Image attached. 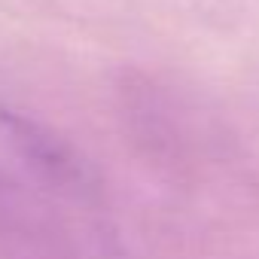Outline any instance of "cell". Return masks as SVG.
Returning <instances> with one entry per match:
<instances>
[{
	"label": "cell",
	"instance_id": "1",
	"mask_svg": "<svg viewBox=\"0 0 259 259\" xmlns=\"http://www.w3.org/2000/svg\"><path fill=\"white\" fill-rule=\"evenodd\" d=\"M92 174L82 156L52 128L0 104V192L28 198H85Z\"/></svg>",
	"mask_w": 259,
	"mask_h": 259
}]
</instances>
